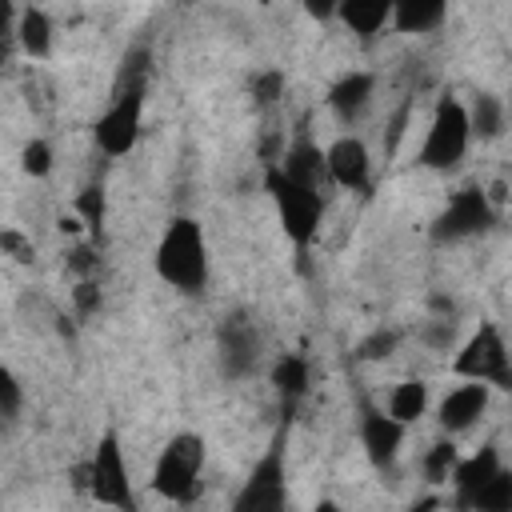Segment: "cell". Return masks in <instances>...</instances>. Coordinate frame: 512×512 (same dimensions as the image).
<instances>
[{
	"label": "cell",
	"mask_w": 512,
	"mask_h": 512,
	"mask_svg": "<svg viewBox=\"0 0 512 512\" xmlns=\"http://www.w3.org/2000/svg\"><path fill=\"white\" fill-rule=\"evenodd\" d=\"M152 268L160 280H168L176 292H204L208 284V244H204V228L192 216H176L152 256Z\"/></svg>",
	"instance_id": "6da1fadb"
},
{
	"label": "cell",
	"mask_w": 512,
	"mask_h": 512,
	"mask_svg": "<svg viewBox=\"0 0 512 512\" xmlns=\"http://www.w3.org/2000/svg\"><path fill=\"white\" fill-rule=\"evenodd\" d=\"M200 472H204V440L196 432H180L160 452L152 468V488L176 504H188L200 492Z\"/></svg>",
	"instance_id": "7a4b0ae2"
},
{
	"label": "cell",
	"mask_w": 512,
	"mask_h": 512,
	"mask_svg": "<svg viewBox=\"0 0 512 512\" xmlns=\"http://www.w3.org/2000/svg\"><path fill=\"white\" fill-rule=\"evenodd\" d=\"M468 140H472V128H468V112L460 100L444 96L432 112V128L424 136V148H420V164L432 168V172H448L464 160L468 152Z\"/></svg>",
	"instance_id": "3957f363"
},
{
	"label": "cell",
	"mask_w": 512,
	"mask_h": 512,
	"mask_svg": "<svg viewBox=\"0 0 512 512\" xmlns=\"http://www.w3.org/2000/svg\"><path fill=\"white\" fill-rule=\"evenodd\" d=\"M268 192L276 200V212H280V228L288 232L292 244L308 248L312 236L320 232V216H324V200L316 188H304L296 180H288L280 168L268 172Z\"/></svg>",
	"instance_id": "277c9868"
},
{
	"label": "cell",
	"mask_w": 512,
	"mask_h": 512,
	"mask_svg": "<svg viewBox=\"0 0 512 512\" xmlns=\"http://www.w3.org/2000/svg\"><path fill=\"white\" fill-rule=\"evenodd\" d=\"M456 376L468 380H484L488 388H512V372H508V348L496 324H480V332L468 336V344L460 348V356L452 360Z\"/></svg>",
	"instance_id": "5b68a950"
},
{
	"label": "cell",
	"mask_w": 512,
	"mask_h": 512,
	"mask_svg": "<svg viewBox=\"0 0 512 512\" xmlns=\"http://www.w3.org/2000/svg\"><path fill=\"white\" fill-rule=\"evenodd\" d=\"M284 500H288V492H284V432H276L268 452L248 472L232 508L236 512H276V508H284Z\"/></svg>",
	"instance_id": "8992f818"
},
{
	"label": "cell",
	"mask_w": 512,
	"mask_h": 512,
	"mask_svg": "<svg viewBox=\"0 0 512 512\" xmlns=\"http://www.w3.org/2000/svg\"><path fill=\"white\" fill-rule=\"evenodd\" d=\"M84 484L88 492L100 500V504H112V508H132V488H128V464H124V452H120V440L116 432H104L88 468H84Z\"/></svg>",
	"instance_id": "52a82bcc"
},
{
	"label": "cell",
	"mask_w": 512,
	"mask_h": 512,
	"mask_svg": "<svg viewBox=\"0 0 512 512\" xmlns=\"http://www.w3.org/2000/svg\"><path fill=\"white\" fill-rule=\"evenodd\" d=\"M140 116H144V92H116L108 112L92 124V136H96L100 152H108V156L132 152L136 136H140Z\"/></svg>",
	"instance_id": "ba28073f"
},
{
	"label": "cell",
	"mask_w": 512,
	"mask_h": 512,
	"mask_svg": "<svg viewBox=\"0 0 512 512\" xmlns=\"http://www.w3.org/2000/svg\"><path fill=\"white\" fill-rule=\"evenodd\" d=\"M492 220H496V212H492V200H488L480 188H464V192H456V196L448 200V208L436 216V228H432V236H436L440 244H452V240H468V236L484 232Z\"/></svg>",
	"instance_id": "9c48e42d"
},
{
	"label": "cell",
	"mask_w": 512,
	"mask_h": 512,
	"mask_svg": "<svg viewBox=\"0 0 512 512\" xmlns=\"http://www.w3.org/2000/svg\"><path fill=\"white\" fill-rule=\"evenodd\" d=\"M216 344H220V368H224V376L240 380V376H252L256 372V364H260V332H256V324L244 312H232L220 324Z\"/></svg>",
	"instance_id": "30bf717a"
},
{
	"label": "cell",
	"mask_w": 512,
	"mask_h": 512,
	"mask_svg": "<svg viewBox=\"0 0 512 512\" xmlns=\"http://www.w3.org/2000/svg\"><path fill=\"white\" fill-rule=\"evenodd\" d=\"M324 168H328V180L332 184L352 188V192H364L368 188V176H372V160H368L364 140H356V136L332 140L324 148Z\"/></svg>",
	"instance_id": "8fae6325"
},
{
	"label": "cell",
	"mask_w": 512,
	"mask_h": 512,
	"mask_svg": "<svg viewBox=\"0 0 512 512\" xmlns=\"http://www.w3.org/2000/svg\"><path fill=\"white\" fill-rule=\"evenodd\" d=\"M488 412V384L484 380H472V384H460L452 388L444 400H440V428L444 432H468L480 416Z\"/></svg>",
	"instance_id": "7c38bea8"
},
{
	"label": "cell",
	"mask_w": 512,
	"mask_h": 512,
	"mask_svg": "<svg viewBox=\"0 0 512 512\" xmlns=\"http://www.w3.org/2000/svg\"><path fill=\"white\" fill-rule=\"evenodd\" d=\"M360 444H364V452L376 468H388L396 460L400 444H404V424L396 416H384V412L368 408L364 420H360Z\"/></svg>",
	"instance_id": "4fadbf2b"
},
{
	"label": "cell",
	"mask_w": 512,
	"mask_h": 512,
	"mask_svg": "<svg viewBox=\"0 0 512 512\" xmlns=\"http://www.w3.org/2000/svg\"><path fill=\"white\" fill-rule=\"evenodd\" d=\"M504 464H500V452L496 448H480L476 456H468V460H456L452 464V484H456V504L460 508H472V496H476V488L488 480V476H496Z\"/></svg>",
	"instance_id": "5bb4252c"
},
{
	"label": "cell",
	"mask_w": 512,
	"mask_h": 512,
	"mask_svg": "<svg viewBox=\"0 0 512 512\" xmlns=\"http://www.w3.org/2000/svg\"><path fill=\"white\" fill-rule=\"evenodd\" d=\"M280 172H284L288 180L304 184V188H316V192H320V184L328 180V168H324V152H320L312 140H296V144L284 152V160H280Z\"/></svg>",
	"instance_id": "9a60e30c"
},
{
	"label": "cell",
	"mask_w": 512,
	"mask_h": 512,
	"mask_svg": "<svg viewBox=\"0 0 512 512\" xmlns=\"http://www.w3.org/2000/svg\"><path fill=\"white\" fill-rule=\"evenodd\" d=\"M372 88H376V80H372L368 72H348V76H340V80L332 84V92H328V108H332L340 120H356V116L368 108Z\"/></svg>",
	"instance_id": "2e32d148"
},
{
	"label": "cell",
	"mask_w": 512,
	"mask_h": 512,
	"mask_svg": "<svg viewBox=\"0 0 512 512\" xmlns=\"http://www.w3.org/2000/svg\"><path fill=\"white\" fill-rule=\"evenodd\" d=\"M336 16L356 36H372V32H380L392 20V0H340L336 4Z\"/></svg>",
	"instance_id": "e0dca14e"
},
{
	"label": "cell",
	"mask_w": 512,
	"mask_h": 512,
	"mask_svg": "<svg viewBox=\"0 0 512 512\" xmlns=\"http://www.w3.org/2000/svg\"><path fill=\"white\" fill-rule=\"evenodd\" d=\"M448 16V0H392V20L400 32H432Z\"/></svg>",
	"instance_id": "ac0fdd59"
},
{
	"label": "cell",
	"mask_w": 512,
	"mask_h": 512,
	"mask_svg": "<svg viewBox=\"0 0 512 512\" xmlns=\"http://www.w3.org/2000/svg\"><path fill=\"white\" fill-rule=\"evenodd\" d=\"M464 112H468V128H472V136H480V140H496V136L504 132V104H500V96L480 92V96L472 100V108H464Z\"/></svg>",
	"instance_id": "d6986e66"
},
{
	"label": "cell",
	"mask_w": 512,
	"mask_h": 512,
	"mask_svg": "<svg viewBox=\"0 0 512 512\" xmlns=\"http://www.w3.org/2000/svg\"><path fill=\"white\" fill-rule=\"evenodd\" d=\"M424 408H428V384H424V380H404V384H396L392 396H388V416H396L400 424L420 420Z\"/></svg>",
	"instance_id": "ffe728a7"
},
{
	"label": "cell",
	"mask_w": 512,
	"mask_h": 512,
	"mask_svg": "<svg viewBox=\"0 0 512 512\" xmlns=\"http://www.w3.org/2000/svg\"><path fill=\"white\" fill-rule=\"evenodd\" d=\"M272 388L292 404L308 392V360L304 356H280L272 364Z\"/></svg>",
	"instance_id": "44dd1931"
},
{
	"label": "cell",
	"mask_w": 512,
	"mask_h": 512,
	"mask_svg": "<svg viewBox=\"0 0 512 512\" xmlns=\"http://www.w3.org/2000/svg\"><path fill=\"white\" fill-rule=\"evenodd\" d=\"M16 36H20V48L28 56H48L52 52V20L40 12V8H28L16 24Z\"/></svg>",
	"instance_id": "7402d4cb"
},
{
	"label": "cell",
	"mask_w": 512,
	"mask_h": 512,
	"mask_svg": "<svg viewBox=\"0 0 512 512\" xmlns=\"http://www.w3.org/2000/svg\"><path fill=\"white\" fill-rule=\"evenodd\" d=\"M472 508H480V512H508V508H512V476H508L504 468H500L496 476H488V480L476 488Z\"/></svg>",
	"instance_id": "603a6c76"
},
{
	"label": "cell",
	"mask_w": 512,
	"mask_h": 512,
	"mask_svg": "<svg viewBox=\"0 0 512 512\" xmlns=\"http://www.w3.org/2000/svg\"><path fill=\"white\" fill-rule=\"evenodd\" d=\"M148 84V48H132L120 60V76H116V92H144Z\"/></svg>",
	"instance_id": "cb8c5ba5"
},
{
	"label": "cell",
	"mask_w": 512,
	"mask_h": 512,
	"mask_svg": "<svg viewBox=\"0 0 512 512\" xmlns=\"http://www.w3.org/2000/svg\"><path fill=\"white\" fill-rule=\"evenodd\" d=\"M20 404H24V392H20V380L0 364V428H8L16 416H20Z\"/></svg>",
	"instance_id": "d4e9b609"
},
{
	"label": "cell",
	"mask_w": 512,
	"mask_h": 512,
	"mask_svg": "<svg viewBox=\"0 0 512 512\" xmlns=\"http://www.w3.org/2000/svg\"><path fill=\"white\" fill-rule=\"evenodd\" d=\"M456 460H460V452H456V444H452V440L432 444V452L424 456V472H428V480H432V484L448 480V472H452V464H456Z\"/></svg>",
	"instance_id": "484cf974"
},
{
	"label": "cell",
	"mask_w": 512,
	"mask_h": 512,
	"mask_svg": "<svg viewBox=\"0 0 512 512\" xmlns=\"http://www.w3.org/2000/svg\"><path fill=\"white\" fill-rule=\"evenodd\" d=\"M76 212H80V220L92 228V232H100V224H104V188H84L80 196H76Z\"/></svg>",
	"instance_id": "4316f807"
},
{
	"label": "cell",
	"mask_w": 512,
	"mask_h": 512,
	"mask_svg": "<svg viewBox=\"0 0 512 512\" xmlns=\"http://www.w3.org/2000/svg\"><path fill=\"white\" fill-rule=\"evenodd\" d=\"M20 168H24L28 176H48V172H52V148H48L44 140L24 144V152H20Z\"/></svg>",
	"instance_id": "83f0119b"
},
{
	"label": "cell",
	"mask_w": 512,
	"mask_h": 512,
	"mask_svg": "<svg viewBox=\"0 0 512 512\" xmlns=\"http://www.w3.org/2000/svg\"><path fill=\"white\" fill-rule=\"evenodd\" d=\"M280 92H284V72L268 68V72H256V76H252V96H256L260 104H276Z\"/></svg>",
	"instance_id": "f1b7e54d"
},
{
	"label": "cell",
	"mask_w": 512,
	"mask_h": 512,
	"mask_svg": "<svg viewBox=\"0 0 512 512\" xmlns=\"http://www.w3.org/2000/svg\"><path fill=\"white\" fill-rule=\"evenodd\" d=\"M0 248H4L12 260H20V264H32V260H36V244H32L28 236H20L16 228H4V232H0Z\"/></svg>",
	"instance_id": "f546056e"
},
{
	"label": "cell",
	"mask_w": 512,
	"mask_h": 512,
	"mask_svg": "<svg viewBox=\"0 0 512 512\" xmlns=\"http://www.w3.org/2000/svg\"><path fill=\"white\" fill-rule=\"evenodd\" d=\"M396 340H400V336H396L392 328H388V332L380 328V332H372V336L360 344V356H364V360H380V356H388V352L396 348Z\"/></svg>",
	"instance_id": "4dcf8cb0"
},
{
	"label": "cell",
	"mask_w": 512,
	"mask_h": 512,
	"mask_svg": "<svg viewBox=\"0 0 512 512\" xmlns=\"http://www.w3.org/2000/svg\"><path fill=\"white\" fill-rule=\"evenodd\" d=\"M96 308H100V288H96L92 280H80V284H76V312H80V316H92Z\"/></svg>",
	"instance_id": "1f68e13d"
},
{
	"label": "cell",
	"mask_w": 512,
	"mask_h": 512,
	"mask_svg": "<svg viewBox=\"0 0 512 512\" xmlns=\"http://www.w3.org/2000/svg\"><path fill=\"white\" fill-rule=\"evenodd\" d=\"M452 336H456V324H452V320H436V324L428 328V344H432V348H448Z\"/></svg>",
	"instance_id": "d6a6232c"
},
{
	"label": "cell",
	"mask_w": 512,
	"mask_h": 512,
	"mask_svg": "<svg viewBox=\"0 0 512 512\" xmlns=\"http://www.w3.org/2000/svg\"><path fill=\"white\" fill-rule=\"evenodd\" d=\"M336 4H340V0H304V12H308L312 20H332V16H336Z\"/></svg>",
	"instance_id": "836d02e7"
},
{
	"label": "cell",
	"mask_w": 512,
	"mask_h": 512,
	"mask_svg": "<svg viewBox=\"0 0 512 512\" xmlns=\"http://www.w3.org/2000/svg\"><path fill=\"white\" fill-rule=\"evenodd\" d=\"M72 268H92V252L88 248H76L72 252Z\"/></svg>",
	"instance_id": "e575fe53"
},
{
	"label": "cell",
	"mask_w": 512,
	"mask_h": 512,
	"mask_svg": "<svg viewBox=\"0 0 512 512\" xmlns=\"http://www.w3.org/2000/svg\"><path fill=\"white\" fill-rule=\"evenodd\" d=\"M8 24H12V0H0V36L8 32Z\"/></svg>",
	"instance_id": "d590c367"
},
{
	"label": "cell",
	"mask_w": 512,
	"mask_h": 512,
	"mask_svg": "<svg viewBox=\"0 0 512 512\" xmlns=\"http://www.w3.org/2000/svg\"><path fill=\"white\" fill-rule=\"evenodd\" d=\"M4 56H8V48H4V36H0V64H4Z\"/></svg>",
	"instance_id": "8d00e7d4"
}]
</instances>
